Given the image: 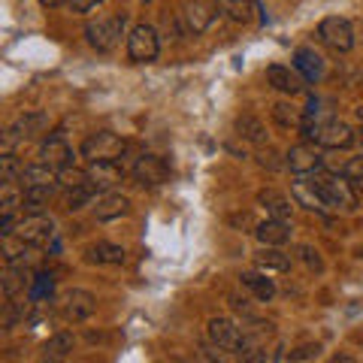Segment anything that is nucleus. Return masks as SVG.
I'll return each instance as SVG.
<instances>
[{"label":"nucleus","mask_w":363,"mask_h":363,"mask_svg":"<svg viewBox=\"0 0 363 363\" xmlns=\"http://www.w3.org/2000/svg\"><path fill=\"white\" fill-rule=\"evenodd\" d=\"M25 248H28V242L21 240L18 233L4 236V260L6 264H21V260H25Z\"/></svg>","instance_id":"nucleus-32"},{"label":"nucleus","mask_w":363,"mask_h":363,"mask_svg":"<svg viewBox=\"0 0 363 363\" xmlns=\"http://www.w3.org/2000/svg\"><path fill=\"white\" fill-rule=\"evenodd\" d=\"M318 351H321V345H300L297 351H291V360H312L318 357Z\"/></svg>","instance_id":"nucleus-39"},{"label":"nucleus","mask_w":363,"mask_h":363,"mask_svg":"<svg viewBox=\"0 0 363 363\" xmlns=\"http://www.w3.org/2000/svg\"><path fill=\"white\" fill-rule=\"evenodd\" d=\"M21 240H25L28 245L33 248H40L52 240V233H55V221L49 218V215H43V212H33V215H25V218L18 221V230H16Z\"/></svg>","instance_id":"nucleus-9"},{"label":"nucleus","mask_w":363,"mask_h":363,"mask_svg":"<svg viewBox=\"0 0 363 363\" xmlns=\"http://www.w3.org/2000/svg\"><path fill=\"white\" fill-rule=\"evenodd\" d=\"M255 236L260 240V245H285L291 240V224L281 218H267L264 224H257Z\"/></svg>","instance_id":"nucleus-17"},{"label":"nucleus","mask_w":363,"mask_h":363,"mask_svg":"<svg viewBox=\"0 0 363 363\" xmlns=\"http://www.w3.org/2000/svg\"><path fill=\"white\" fill-rule=\"evenodd\" d=\"M300 130L306 140H312L315 145H321V149H348V145H354V130L339 118L315 121V112H303Z\"/></svg>","instance_id":"nucleus-1"},{"label":"nucleus","mask_w":363,"mask_h":363,"mask_svg":"<svg viewBox=\"0 0 363 363\" xmlns=\"http://www.w3.org/2000/svg\"><path fill=\"white\" fill-rule=\"evenodd\" d=\"M88 264H124V248L112 245V242H94L85 252Z\"/></svg>","instance_id":"nucleus-24"},{"label":"nucleus","mask_w":363,"mask_h":363,"mask_svg":"<svg viewBox=\"0 0 363 363\" xmlns=\"http://www.w3.org/2000/svg\"><path fill=\"white\" fill-rule=\"evenodd\" d=\"M215 13H218V4H212V0H188L185 9H182V25H185L188 33H203L209 25Z\"/></svg>","instance_id":"nucleus-10"},{"label":"nucleus","mask_w":363,"mask_h":363,"mask_svg":"<svg viewBox=\"0 0 363 363\" xmlns=\"http://www.w3.org/2000/svg\"><path fill=\"white\" fill-rule=\"evenodd\" d=\"M157 52H161V40H157V33L152 25H136L128 37V55L130 61L136 64H149L157 58Z\"/></svg>","instance_id":"nucleus-6"},{"label":"nucleus","mask_w":363,"mask_h":363,"mask_svg":"<svg viewBox=\"0 0 363 363\" xmlns=\"http://www.w3.org/2000/svg\"><path fill=\"white\" fill-rule=\"evenodd\" d=\"M124 143L118 133H112V130H97V133H91L85 145H82V155L88 157L91 164L94 161H118L121 152H124Z\"/></svg>","instance_id":"nucleus-4"},{"label":"nucleus","mask_w":363,"mask_h":363,"mask_svg":"<svg viewBox=\"0 0 363 363\" xmlns=\"http://www.w3.org/2000/svg\"><path fill=\"white\" fill-rule=\"evenodd\" d=\"M300 257L306 260V267H309V269H315V272H321V269H324V260H321V255H318V248H312V245H300Z\"/></svg>","instance_id":"nucleus-38"},{"label":"nucleus","mask_w":363,"mask_h":363,"mask_svg":"<svg viewBox=\"0 0 363 363\" xmlns=\"http://www.w3.org/2000/svg\"><path fill=\"white\" fill-rule=\"evenodd\" d=\"M73 351V336L70 333H55L49 342L43 345V360H64Z\"/></svg>","instance_id":"nucleus-28"},{"label":"nucleus","mask_w":363,"mask_h":363,"mask_svg":"<svg viewBox=\"0 0 363 363\" xmlns=\"http://www.w3.org/2000/svg\"><path fill=\"white\" fill-rule=\"evenodd\" d=\"M40 161L55 167V169H64V167L73 164V149H70V143H67V136L61 130H55V133H49L43 140V145H40Z\"/></svg>","instance_id":"nucleus-11"},{"label":"nucleus","mask_w":363,"mask_h":363,"mask_svg":"<svg viewBox=\"0 0 363 363\" xmlns=\"http://www.w3.org/2000/svg\"><path fill=\"white\" fill-rule=\"evenodd\" d=\"M121 33H124V18L118 16H109V18H97L85 28V37L88 45L97 52H112L116 45L121 43Z\"/></svg>","instance_id":"nucleus-3"},{"label":"nucleus","mask_w":363,"mask_h":363,"mask_svg":"<svg viewBox=\"0 0 363 363\" xmlns=\"http://www.w3.org/2000/svg\"><path fill=\"white\" fill-rule=\"evenodd\" d=\"M100 6V0H70V9L73 13H88V9Z\"/></svg>","instance_id":"nucleus-41"},{"label":"nucleus","mask_w":363,"mask_h":363,"mask_svg":"<svg viewBox=\"0 0 363 363\" xmlns=\"http://www.w3.org/2000/svg\"><path fill=\"white\" fill-rule=\"evenodd\" d=\"M236 133H240L245 143H257V145L267 140V128L257 116H240L236 118Z\"/></svg>","instance_id":"nucleus-27"},{"label":"nucleus","mask_w":363,"mask_h":363,"mask_svg":"<svg viewBox=\"0 0 363 363\" xmlns=\"http://www.w3.org/2000/svg\"><path fill=\"white\" fill-rule=\"evenodd\" d=\"M25 281H28V272L21 269V264H6V272H4V294L6 297H16L18 291H25Z\"/></svg>","instance_id":"nucleus-30"},{"label":"nucleus","mask_w":363,"mask_h":363,"mask_svg":"<svg viewBox=\"0 0 363 363\" xmlns=\"http://www.w3.org/2000/svg\"><path fill=\"white\" fill-rule=\"evenodd\" d=\"M267 79H269V85L281 91V94H300L303 91V76L300 73H294L291 67H281V64H272L269 70H267Z\"/></svg>","instance_id":"nucleus-15"},{"label":"nucleus","mask_w":363,"mask_h":363,"mask_svg":"<svg viewBox=\"0 0 363 363\" xmlns=\"http://www.w3.org/2000/svg\"><path fill=\"white\" fill-rule=\"evenodd\" d=\"M130 209V200L121 197V194H106L104 200H97L94 206V215L100 221H112V218H121V215H128Z\"/></svg>","instance_id":"nucleus-21"},{"label":"nucleus","mask_w":363,"mask_h":363,"mask_svg":"<svg viewBox=\"0 0 363 363\" xmlns=\"http://www.w3.org/2000/svg\"><path fill=\"white\" fill-rule=\"evenodd\" d=\"M94 194H97V188H94V182H82V185H76V188H70V194H67V209L70 212H76V209H82V206H88L91 200H94Z\"/></svg>","instance_id":"nucleus-29"},{"label":"nucleus","mask_w":363,"mask_h":363,"mask_svg":"<svg viewBox=\"0 0 363 363\" xmlns=\"http://www.w3.org/2000/svg\"><path fill=\"white\" fill-rule=\"evenodd\" d=\"M260 167H269V169H279L281 167V161H279V155L272 152V149H260Z\"/></svg>","instance_id":"nucleus-40"},{"label":"nucleus","mask_w":363,"mask_h":363,"mask_svg":"<svg viewBox=\"0 0 363 363\" xmlns=\"http://www.w3.org/2000/svg\"><path fill=\"white\" fill-rule=\"evenodd\" d=\"M167 176H169V167H167L164 157H157V155H145L143 152V157L133 167V179L140 182V185H145V188L161 185V182H167Z\"/></svg>","instance_id":"nucleus-12"},{"label":"nucleus","mask_w":363,"mask_h":363,"mask_svg":"<svg viewBox=\"0 0 363 363\" xmlns=\"http://www.w3.org/2000/svg\"><path fill=\"white\" fill-rule=\"evenodd\" d=\"M357 118H360V121H363V104H360V106H357Z\"/></svg>","instance_id":"nucleus-43"},{"label":"nucleus","mask_w":363,"mask_h":363,"mask_svg":"<svg viewBox=\"0 0 363 363\" xmlns=\"http://www.w3.org/2000/svg\"><path fill=\"white\" fill-rule=\"evenodd\" d=\"M342 176L351 182V185L363 188V155L360 157H351V161L342 167Z\"/></svg>","instance_id":"nucleus-36"},{"label":"nucleus","mask_w":363,"mask_h":363,"mask_svg":"<svg viewBox=\"0 0 363 363\" xmlns=\"http://www.w3.org/2000/svg\"><path fill=\"white\" fill-rule=\"evenodd\" d=\"M18 182H21V188H28V185H55V182H58V169L40 161V164H30V167L21 169Z\"/></svg>","instance_id":"nucleus-22"},{"label":"nucleus","mask_w":363,"mask_h":363,"mask_svg":"<svg viewBox=\"0 0 363 363\" xmlns=\"http://www.w3.org/2000/svg\"><path fill=\"white\" fill-rule=\"evenodd\" d=\"M240 281H242V288L252 291L260 303H269L276 297V285H272V279H267L264 272H242Z\"/></svg>","instance_id":"nucleus-20"},{"label":"nucleus","mask_w":363,"mask_h":363,"mask_svg":"<svg viewBox=\"0 0 363 363\" xmlns=\"http://www.w3.org/2000/svg\"><path fill=\"white\" fill-rule=\"evenodd\" d=\"M272 121H276L281 130H291V128H300L303 124V112H297L288 104H276L272 106Z\"/></svg>","instance_id":"nucleus-31"},{"label":"nucleus","mask_w":363,"mask_h":363,"mask_svg":"<svg viewBox=\"0 0 363 363\" xmlns=\"http://www.w3.org/2000/svg\"><path fill=\"white\" fill-rule=\"evenodd\" d=\"M21 203H25V191L18 194L16 182H4V194H0V206H4V212H16Z\"/></svg>","instance_id":"nucleus-33"},{"label":"nucleus","mask_w":363,"mask_h":363,"mask_svg":"<svg viewBox=\"0 0 363 363\" xmlns=\"http://www.w3.org/2000/svg\"><path fill=\"white\" fill-rule=\"evenodd\" d=\"M21 169H25V167L16 161L13 152H6L4 157H0V182H16V179H21Z\"/></svg>","instance_id":"nucleus-34"},{"label":"nucleus","mask_w":363,"mask_h":363,"mask_svg":"<svg viewBox=\"0 0 363 363\" xmlns=\"http://www.w3.org/2000/svg\"><path fill=\"white\" fill-rule=\"evenodd\" d=\"M221 13L230 18V21H240V25H248L257 13V4L255 0H215Z\"/></svg>","instance_id":"nucleus-19"},{"label":"nucleus","mask_w":363,"mask_h":363,"mask_svg":"<svg viewBox=\"0 0 363 363\" xmlns=\"http://www.w3.org/2000/svg\"><path fill=\"white\" fill-rule=\"evenodd\" d=\"M45 128H49V118H45L43 112H28V116H21V118L13 124V130L21 136V140H30V136H40Z\"/></svg>","instance_id":"nucleus-26"},{"label":"nucleus","mask_w":363,"mask_h":363,"mask_svg":"<svg viewBox=\"0 0 363 363\" xmlns=\"http://www.w3.org/2000/svg\"><path fill=\"white\" fill-rule=\"evenodd\" d=\"M40 4H43L45 9H55V6H61V4H70V0H40Z\"/></svg>","instance_id":"nucleus-42"},{"label":"nucleus","mask_w":363,"mask_h":363,"mask_svg":"<svg viewBox=\"0 0 363 363\" xmlns=\"http://www.w3.org/2000/svg\"><path fill=\"white\" fill-rule=\"evenodd\" d=\"M209 339H212V345L221 348V351H240L242 330L230 321V318H212L209 321Z\"/></svg>","instance_id":"nucleus-13"},{"label":"nucleus","mask_w":363,"mask_h":363,"mask_svg":"<svg viewBox=\"0 0 363 363\" xmlns=\"http://www.w3.org/2000/svg\"><path fill=\"white\" fill-rule=\"evenodd\" d=\"M285 167H291V173H297V176H309L324 167V157L315 149V143L309 140V143L291 145V152L285 155Z\"/></svg>","instance_id":"nucleus-8"},{"label":"nucleus","mask_w":363,"mask_h":363,"mask_svg":"<svg viewBox=\"0 0 363 363\" xmlns=\"http://www.w3.org/2000/svg\"><path fill=\"white\" fill-rule=\"evenodd\" d=\"M25 191V212L28 215H33V212H43V206L52 200V194H55V185H28V188H21Z\"/></svg>","instance_id":"nucleus-25"},{"label":"nucleus","mask_w":363,"mask_h":363,"mask_svg":"<svg viewBox=\"0 0 363 363\" xmlns=\"http://www.w3.org/2000/svg\"><path fill=\"white\" fill-rule=\"evenodd\" d=\"M294 70H297L306 82H321V79L327 76V61L315 49L306 45V49L294 52Z\"/></svg>","instance_id":"nucleus-14"},{"label":"nucleus","mask_w":363,"mask_h":363,"mask_svg":"<svg viewBox=\"0 0 363 363\" xmlns=\"http://www.w3.org/2000/svg\"><path fill=\"white\" fill-rule=\"evenodd\" d=\"M52 288H55V281L52 276H37V281H33V288H30V300H43V297H52Z\"/></svg>","instance_id":"nucleus-37"},{"label":"nucleus","mask_w":363,"mask_h":363,"mask_svg":"<svg viewBox=\"0 0 363 363\" xmlns=\"http://www.w3.org/2000/svg\"><path fill=\"white\" fill-rule=\"evenodd\" d=\"M257 200L267 206L269 218H281V221L291 218V209H294V206H291V200H288L285 194H279V191H260Z\"/></svg>","instance_id":"nucleus-23"},{"label":"nucleus","mask_w":363,"mask_h":363,"mask_svg":"<svg viewBox=\"0 0 363 363\" xmlns=\"http://www.w3.org/2000/svg\"><path fill=\"white\" fill-rule=\"evenodd\" d=\"M318 37H321L324 45H330L333 52H348L351 45H354V30H351L348 21L339 18V16L324 18L321 25H318Z\"/></svg>","instance_id":"nucleus-7"},{"label":"nucleus","mask_w":363,"mask_h":363,"mask_svg":"<svg viewBox=\"0 0 363 363\" xmlns=\"http://www.w3.org/2000/svg\"><path fill=\"white\" fill-rule=\"evenodd\" d=\"M255 260H257V267L264 272H285V269H291V255L281 252V245H264Z\"/></svg>","instance_id":"nucleus-18"},{"label":"nucleus","mask_w":363,"mask_h":363,"mask_svg":"<svg viewBox=\"0 0 363 363\" xmlns=\"http://www.w3.org/2000/svg\"><path fill=\"white\" fill-rule=\"evenodd\" d=\"M309 179H312V185H315V191H318V197H321V203H324V209H345V212H351L357 206V194H354V185L345 179V176H333V173H309Z\"/></svg>","instance_id":"nucleus-2"},{"label":"nucleus","mask_w":363,"mask_h":363,"mask_svg":"<svg viewBox=\"0 0 363 363\" xmlns=\"http://www.w3.org/2000/svg\"><path fill=\"white\" fill-rule=\"evenodd\" d=\"M94 294H88L82 288H70V291H64L61 294V300H58V309L64 315V321H70V324H82L85 318L94 315Z\"/></svg>","instance_id":"nucleus-5"},{"label":"nucleus","mask_w":363,"mask_h":363,"mask_svg":"<svg viewBox=\"0 0 363 363\" xmlns=\"http://www.w3.org/2000/svg\"><path fill=\"white\" fill-rule=\"evenodd\" d=\"M58 182L67 191H70L76 185H82V182H88V173H82V169H73V167H64V169H58Z\"/></svg>","instance_id":"nucleus-35"},{"label":"nucleus","mask_w":363,"mask_h":363,"mask_svg":"<svg viewBox=\"0 0 363 363\" xmlns=\"http://www.w3.org/2000/svg\"><path fill=\"white\" fill-rule=\"evenodd\" d=\"M88 179L94 182L97 191H104V188L118 185V182L124 179V169L118 167V161H94L88 169Z\"/></svg>","instance_id":"nucleus-16"}]
</instances>
